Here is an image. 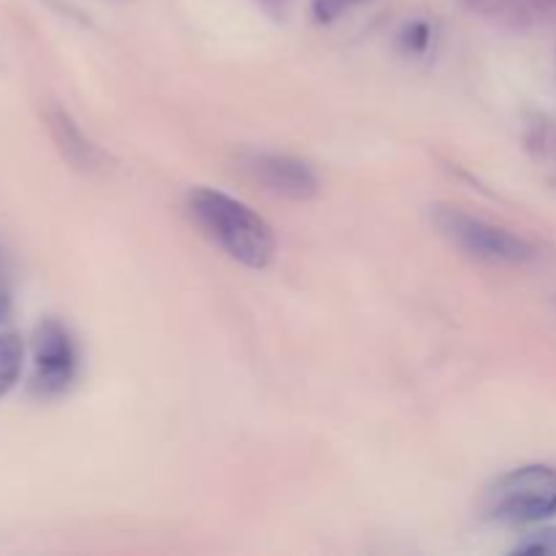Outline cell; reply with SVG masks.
Returning a JSON list of instances; mask_svg holds the SVG:
<instances>
[{
	"label": "cell",
	"mask_w": 556,
	"mask_h": 556,
	"mask_svg": "<svg viewBox=\"0 0 556 556\" xmlns=\"http://www.w3.org/2000/svg\"><path fill=\"white\" fill-rule=\"evenodd\" d=\"M188 210L201 231L237 264L248 269H266L275 258L271 226L250 210L244 201L212 188H193L188 193Z\"/></svg>",
	"instance_id": "cell-1"
},
{
	"label": "cell",
	"mask_w": 556,
	"mask_h": 556,
	"mask_svg": "<svg viewBox=\"0 0 556 556\" xmlns=\"http://www.w3.org/2000/svg\"><path fill=\"white\" fill-rule=\"evenodd\" d=\"M483 516L503 527H532L556 516V470L527 465L500 476L483 492Z\"/></svg>",
	"instance_id": "cell-2"
},
{
	"label": "cell",
	"mask_w": 556,
	"mask_h": 556,
	"mask_svg": "<svg viewBox=\"0 0 556 556\" xmlns=\"http://www.w3.org/2000/svg\"><path fill=\"white\" fill-rule=\"evenodd\" d=\"M432 220L438 231L462 250L465 255L486 264H503V266H519L535 258V244L527 242L519 233L508 231L503 226L483 220V217L470 215V212L459 210V206L438 204L432 210Z\"/></svg>",
	"instance_id": "cell-3"
},
{
	"label": "cell",
	"mask_w": 556,
	"mask_h": 556,
	"mask_svg": "<svg viewBox=\"0 0 556 556\" xmlns=\"http://www.w3.org/2000/svg\"><path fill=\"white\" fill-rule=\"evenodd\" d=\"M79 356L68 329L60 320H41L33 331V391L58 396L74 383Z\"/></svg>",
	"instance_id": "cell-4"
},
{
	"label": "cell",
	"mask_w": 556,
	"mask_h": 556,
	"mask_svg": "<svg viewBox=\"0 0 556 556\" xmlns=\"http://www.w3.org/2000/svg\"><path fill=\"white\" fill-rule=\"evenodd\" d=\"M242 166L269 193L288 201H309L320 193V179L307 161L286 152H248Z\"/></svg>",
	"instance_id": "cell-5"
},
{
	"label": "cell",
	"mask_w": 556,
	"mask_h": 556,
	"mask_svg": "<svg viewBox=\"0 0 556 556\" xmlns=\"http://www.w3.org/2000/svg\"><path fill=\"white\" fill-rule=\"evenodd\" d=\"M49 130H52L60 152H63L65 161H68L71 166L98 168L103 163V152L81 134L79 125H76L63 109H52V112H49Z\"/></svg>",
	"instance_id": "cell-6"
},
{
	"label": "cell",
	"mask_w": 556,
	"mask_h": 556,
	"mask_svg": "<svg viewBox=\"0 0 556 556\" xmlns=\"http://www.w3.org/2000/svg\"><path fill=\"white\" fill-rule=\"evenodd\" d=\"M25 367V342L16 331L0 334V396L9 394Z\"/></svg>",
	"instance_id": "cell-7"
},
{
	"label": "cell",
	"mask_w": 556,
	"mask_h": 556,
	"mask_svg": "<svg viewBox=\"0 0 556 556\" xmlns=\"http://www.w3.org/2000/svg\"><path fill=\"white\" fill-rule=\"evenodd\" d=\"M514 554H530V556H556V527H543V530L530 532Z\"/></svg>",
	"instance_id": "cell-8"
},
{
	"label": "cell",
	"mask_w": 556,
	"mask_h": 556,
	"mask_svg": "<svg viewBox=\"0 0 556 556\" xmlns=\"http://www.w3.org/2000/svg\"><path fill=\"white\" fill-rule=\"evenodd\" d=\"M358 3H364V0H313V20L318 25H331Z\"/></svg>",
	"instance_id": "cell-9"
},
{
	"label": "cell",
	"mask_w": 556,
	"mask_h": 556,
	"mask_svg": "<svg viewBox=\"0 0 556 556\" xmlns=\"http://www.w3.org/2000/svg\"><path fill=\"white\" fill-rule=\"evenodd\" d=\"M429 36H432V30H429L427 22H410V25L405 27V33H402V47L413 54H421L427 52L429 41H432Z\"/></svg>",
	"instance_id": "cell-10"
},
{
	"label": "cell",
	"mask_w": 556,
	"mask_h": 556,
	"mask_svg": "<svg viewBox=\"0 0 556 556\" xmlns=\"http://www.w3.org/2000/svg\"><path fill=\"white\" fill-rule=\"evenodd\" d=\"M11 307V288H9V275H5L3 258H0V320L5 318Z\"/></svg>",
	"instance_id": "cell-11"
},
{
	"label": "cell",
	"mask_w": 556,
	"mask_h": 556,
	"mask_svg": "<svg viewBox=\"0 0 556 556\" xmlns=\"http://www.w3.org/2000/svg\"><path fill=\"white\" fill-rule=\"evenodd\" d=\"M255 3H258L266 14L275 16V20H282L288 11V0H255Z\"/></svg>",
	"instance_id": "cell-12"
},
{
	"label": "cell",
	"mask_w": 556,
	"mask_h": 556,
	"mask_svg": "<svg viewBox=\"0 0 556 556\" xmlns=\"http://www.w3.org/2000/svg\"><path fill=\"white\" fill-rule=\"evenodd\" d=\"M472 11H494L503 5V0H465Z\"/></svg>",
	"instance_id": "cell-13"
}]
</instances>
